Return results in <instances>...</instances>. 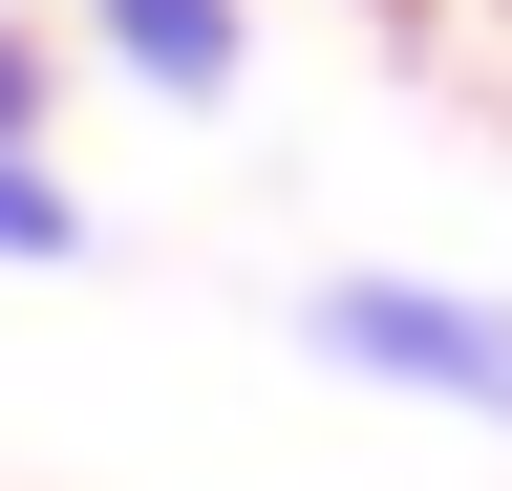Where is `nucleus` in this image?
<instances>
[{"label": "nucleus", "mask_w": 512, "mask_h": 491, "mask_svg": "<svg viewBox=\"0 0 512 491\" xmlns=\"http://www.w3.org/2000/svg\"><path fill=\"white\" fill-rule=\"evenodd\" d=\"M299 342L342 363V385H384V406L512 427V299H470V278H384V257H342V278H299Z\"/></svg>", "instance_id": "nucleus-1"}, {"label": "nucleus", "mask_w": 512, "mask_h": 491, "mask_svg": "<svg viewBox=\"0 0 512 491\" xmlns=\"http://www.w3.org/2000/svg\"><path fill=\"white\" fill-rule=\"evenodd\" d=\"M64 43H107V86H150V107H235L256 86V0H86Z\"/></svg>", "instance_id": "nucleus-2"}, {"label": "nucleus", "mask_w": 512, "mask_h": 491, "mask_svg": "<svg viewBox=\"0 0 512 491\" xmlns=\"http://www.w3.org/2000/svg\"><path fill=\"white\" fill-rule=\"evenodd\" d=\"M64 257H86V193L43 150H0V278H64Z\"/></svg>", "instance_id": "nucleus-3"}, {"label": "nucleus", "mask_w": 512, "mask_h": 491, "mask_svg": "<svg viewBox=\"0 0 512 491\" xmlns=\"http://www.w3.org/2000/svg\"><path fill=\"white\" fill-rule=\"evenodd\" d=\"M64 129V22H0V150Z\"/></svg>", "instance_id": "nucleus-4"}, {"label": "nucleus", "mask_w": 512, "mask_h": 491, "mask_svg": "<svg viewBox=\"0 0 512 491\" xmlns=\"http://www.w3.org/2000/svg\"><path fill=\"white\" fill-rule=\"evenodd\" d=\"M448 22H470V43H512V0H448Z\"/></svg>", "instance_id": "nucleus-5"}]
</instances>
